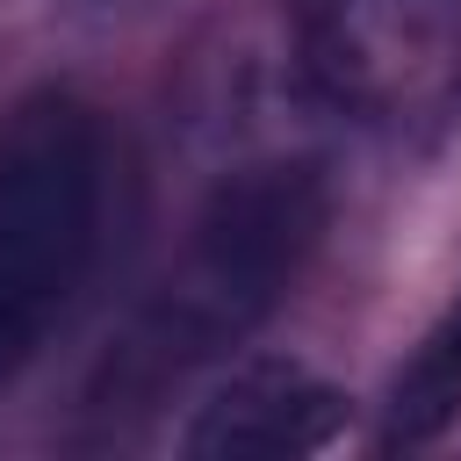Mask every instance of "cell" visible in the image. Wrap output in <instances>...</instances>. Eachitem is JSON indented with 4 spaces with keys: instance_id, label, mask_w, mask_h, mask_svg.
I'll list each match as a JSON object with an SVG mask.
<instances>
[{
    "instance_id": "4",
    "label": "cell",
    "mask_w": 461,
    "mask_h": 461,
    "mask_svg": "<svg viewBox=\"0 0 461 461\" xmlns=\"http://www.w3.org/2000/svg\"><path fill=\"white\" fill-rule=\"evenodd\" d=\"M346 432V396L317 382L303 360H245L230 367L187 418L194 461H295Z\"/></svg>"
},
{
    "instance_id": "5",
    "label": "cell",
    "mask_w": 461,
    "mask_h": 461,
    "mask_svg": "<svg viewBox=\"0 0 461 461\" xmlns=\"http://www.w3.org/2000/svg\"><path fill=\"white\" fill-rule=\"evenodd\" d=\"M461 418V295L447 303V317L418 339V353L396 367L389 382V447H425Z\"/></svg>"
},
{
    "instance_id": "3",
    "label": "cell",
    "mask_w": 461,
    "mask_h": 461,
    "mask_svg": "<svg viewBox=\"0 0 461 461\" xmlns=\"http://www.w3.org/2000/svg\"><path fill=\"white\" fill-rule=\"evenodd\" d=\"M310 86L382 130L439 137L461 115V0H288Z\"/></svg>"
},
{
    "instance_id": "1",
    "label": "cell",
    "mask_w": 461,
    "mask_h": 461,
    "mask_svg": "<svg viewBox=\"0 0 461 461\" xmlns=\"http://www.w3.org/2000/svg\"><path fill=\"white\" fill-rule=\"evenodd\" d=\"M331 187L310 158H252L209 187L194 230L115 353V389H166L194 360L238 346L310 267Z\"/></svg>"
},
{
    "instance_id": "2",
    "label": "cell",
    "mask_w": 461,
    "mask_h": 461,
    "mask_svg": "<svg viewBox=\"0 0 461 461\" xmlns=\"http://www.w3.org/2000/svg\"><path fill=\"white\" fill-rule=\"evenodd\" d=\"M115 216V137L79 94L0 115V396L79 310Z\"/></svg>"
}]
</instances>
